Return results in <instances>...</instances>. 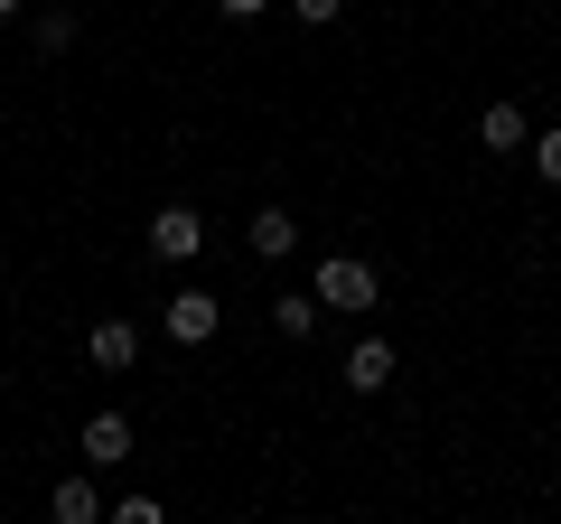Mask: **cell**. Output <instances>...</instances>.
Here are the masks:
<instances>
[{
  "label": "cell",
  "instance_id": "14",
  "mask_svg": "<svg viewBox=\"0 0 561 524\" xmlns=\"http://www.w3.org/2000/svg\"><path fill=\"white\" fill-rule=\"evenodd\" d=\"M225 20H262V10H272V0H216Z\"/></svg>",
  "mask_w": 561,
  "mask_h": 524
},
{
  "label": "cell",
  "instance_id": "8",
  "mask_svg": "<svg viewBox=\"0 0 561 524\" xmlns=\"http://www.w3.org/2000/svg\"><path fill=\"white\" fill-rule=\"evenodd\" d=\"M478 141H486V150H534V122H524V103H486V113H478Z\"/></svg>",
  "mask_w": 561,
  "mask_h": 524
},
{
  "label": "cell",
  "instance_id": "9",
  "mask_svg": "<svg viewBox=\"0 0 561 524\" xmlns=\"http://www.w3.org/2000/svg\"><path fill=\"white\" fill-rule=\"evenodd\" d=\"M253 253L262 262H290V253H300V216H290V206H262V216H253Z\"/></svg>",
  "mask_w": 561,
  "mask_h": 524
},
{
  "label": "cell",
  "instance_id": "15",
  "mask_svg": "<svg viewBox=\"0 0 561 524\" xmlns=\"http://www.w3.org/2000/svg\"><path fill=\"white\" fill-rule=\"evenodd\" d=\"M20 10H28V0H0V20H20Z\"/></svg>",
  "mask_w": 561,
  "mask_h": 524
},
{
  "label": "cell",
  "instance_id": "11",
  "mask_svg": "<svg viewBox=\"0 0 561 524\" xmlns=\"http://www.w3.org/2000/svg\"><path fill=\"white\" fill-rule=\"evenodd\" d=\"M524 160L542 169V187H561V122H552V132H534V150H524Z\"/></svg>",
  "mask_w": 561,
  "mask_h": 524
},
{
  "label": "cell",
  "instance_id": "4",
  "mask_svg": "<svg viewBox=\"0 0 561 524\" xmlns=\"http://www.w3.org/2000/svg\"><path fill=\"white\" fill-rule=\"evenodd\" d=\"M84 356H94L103 375H131V365H140V328H131V319H94V338H84Z\"/></svg>",
  "mask_w": 561,
  "mask_h": 524
},
{
  "label": "cell",
  "instance_id": "6",
  "mask_svg": "<svg viewBox=\"0 0 561 524\" xmlns=\"http://www.w3.org/2000/svg\"><path fill=\"white\" fill-rule=\"evenodd\" d=\"M47 515H57V524H103V515H113V505H103V487H94V468H84V478H57Z\"/></svg>",
  "mask_w": 561,
  "mask_h": 524
},
{
  "label": "cell",
  "instance_id": "10",
  "mask_svg": "<svg viewBox=\"0 0 561 524\" xmlns=\"http://www.w3.org/2000/svg\"><path fill=\"white\" fill-rule=\"evenodd\" d=\"M84 459H94V468L131 459V412H94V422H84Z\"/></svg>",
  "mask_w": 561,
  "mask_h": 524
},
{
  "label": "cell",
  "instance_id": "5",
  "mask_svg": "<svg viewBox=\"0 0 561 524\" xmlns=\"http://www.w3.org/2000/svg\"><path fill=\"white\" fill-rule=\"evenodd\" d=\"M393 384V338H356L346 346V394H383Z\"/></svg>",
  "mask_w": 561,
  "mask_h": 524
},
{
  "label": "cell",
  "instance_id": "12",
  "mask_svg": "<svg viewBox=\"0 0 561 524\" xmlns=\"http://www.w3.org/2000/svg\"><path fill=\"white\" fill-rule=\"evenodd\" d=\"M38 47H47V57H66V47H76V10H47V20H38Z\"/></svg>",
  "mask_w": 561,
  "mask_h": 524
},
{
  "label": "cell",
  "instance_id": "13",
  "mask_svg": "<svg viewBox=\"0 0 561 524\" xmlns=\"http://www.w3.org/2000/svg\"><path fill=\"white\" fill-rule=\"evenodd\" d=\"M337 10H346V0H290V20H300V29H328Z\"/></svg>",
  "mask_w": 561,
  "mask_h": 524
},
{
  "label": "cell",
  "instance_id": "16",
  "mask_svg": "<svg viewBox=\"0 0 561 524\" xmlns=\"http://www.w3.org/2000/svg\"><path fill=\"white\" fill-rule=\"evenodd\" d=\"M84 10H94V0H84Z\"/></svg>",
  "mask_w": 561,
  "mask_h": 524
},
{
  "label": "cell",
  "instance_id": "2",
  "mask_svg": "<svg viewBox=\"0 0 561 524\" xmlns=\"http://www.w3.org/2000/svg\"><path fill=\"white\" fill-rule=\"evenodd\" d=\"M150 253L160 262H197L206 253V216L197 206H160V216H150Z\"/></svg>",
  "mask_w": 561,
  "mask_h": 524
},
{
  "label": "cell",
  "instance_id": "1",
  "mask_svg": "<svg viewBox=\"0 0 561 524\" xmlns=\"http://www.w3.org/2000/svg\"><path fill=\"white\" fill-rule=\"evenodd\" d=\"M375 291H383L375 262H356V253H328V262H319V300H328V309H375Z\"/></svg>",
  "mask_w": 561,
  "mask_h": 524
},
{
  "label": "cell",
  "instance_id": "7",
  "mask_svg": "<svg viewBox=\"0 0 561 524\" xmlns=\"http://www.w3.org/2000/svg\"><path fill=\"white\" fill-rule=\"evenodd\" d=\"M319 319H328V300H319V291H280V300H272V328H280L290 346H300V338H319Z\"/></svg>",
  "mask_w": 561,
  "mask_h": 524
},
{
  "label": "cell",
  "instance_id": "3",
  "mask_svg": "<svg viewBox=\"0 0 561 524\" xmlns=\"http://www.w3.org/2000/svg\"><path fill=\"white\" fill-rule=\"evenodd\" d=\"M216 328H225V300H216V291H169V338H179V346H206Z\"/></svg>",
  "mask_w": 561,
  "mask_h": 524
}]
</instances>
